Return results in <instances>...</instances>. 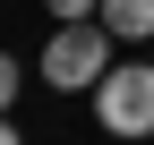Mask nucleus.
<instances>
[{
  "label": "nucleus",
  "instance_id": "1",
  "mask_svg": "<svg viewBox=\"0 0 154 145\" xmlns=\"http://www.w3.org/2000/svg\"><path fill=\"white\" fill-rule=\"evenodd\" d=\"M111 43H120V34H111L103 17L60 26V34L43 43V85H51V94H86V85H103V77H111Z\"/></svg>",
  "mask_w": 154,
  "mask_h": 145
},
{
  "label": "nucleus",
  "instance_id": "3",
  "mask_svg": "<svg viewBox=\"0 0 154 145\" xmlns=\"http://www.w3.org/2000/svg\"><path fill=\"white\" fill-rule=\"evenodd\" d=\"M103 26L120 43H154V0H103Z\"/></svg>",
  "mask_w": 154,
  "mask_h": 145
},
{
  "label": "nucleus",
  "instance_id": "5",
  "mask_svg": "<svg viewBox=\"0 0 154 145\" xmlns=\"http://www.w3.org/2000/svg\"><path fill=\"white\" fill-rule=\"evenodd\" d=\"M17 77H26V68H17L9 51H0V111H9V102H17Z\"/></svg>",
  "mask_w": 154,
  "mask_h": 145
},
{
  "label": "nucleus",
  "instance_id": "2",
  "mask_svg": "<svg viewBox=\"0 0 154 145\" xmlns=\"http://www.w3.org/2000/svg\"><path fill=\"white\" fill-rule=\"evenodd\" d=\"M94 120L103 137H154V60H111V77L94 85Z\"/></svg>",
  "mask_w": 154,
  "mask_h": 145
},
{
  "label": "nucleus",
  "instance_id": "6",
  "mask_svg": "<svg viewBox=\"0 0 154 145\" xmlns=\"http://www.w3.org/2000/svg\"><path fill=\"white\" fill-rule=\"evenodd\" d=\"M0 145H26V137H17V128H9V111H0Z\"/></svg>",
  "mask_w": 154,
  "mask_h": 145
},
{
  "label": "nucleus",
  "instance_id": "4",
  "mask_svg": "<svg viewBox=\"0 0 154 145\" xmlns=\"http://www.w3.org/2000/svg\"><path fill=\"white\" fill-rule=\"evenodd\" d=\"M51 17H60V26H77V17H103V0H43Z\"/></svg>",
  "mask_w": 154,
  "mask_h": 145
}]
</instances>
